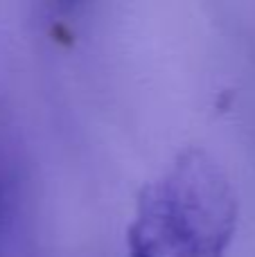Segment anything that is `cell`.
<instances>
[{"mask_svg":"<svg viewBox=\"0 0 255 257\" xmlns=\"http://www.w3.org/2000/svg\"><path fill=\"white\" fill-rule=\"evenodd\" d=\"M235 226L237 199L224 169L190 147L140 190L126 248L129 257H226Z\"/></svg>","mask_w":255,"mask_h":257,"instance_id":"6da1fadb","label":"cell"},{"mask_svg":"<svg viewBox=\"0 0 255 257\" xmlns=\"http://www.w3.org/2000/svg\"><path fill=\"white\" fill-rule=\"evenodd\" d=\"M7 205H9V185L7 178H5V172L0 169V221H3L5 212H7Z\"/></svg>","mask_w":255,"mask_h":257,"instance_id":"7a4b0ae2","label":"cell"}]
</instances>
